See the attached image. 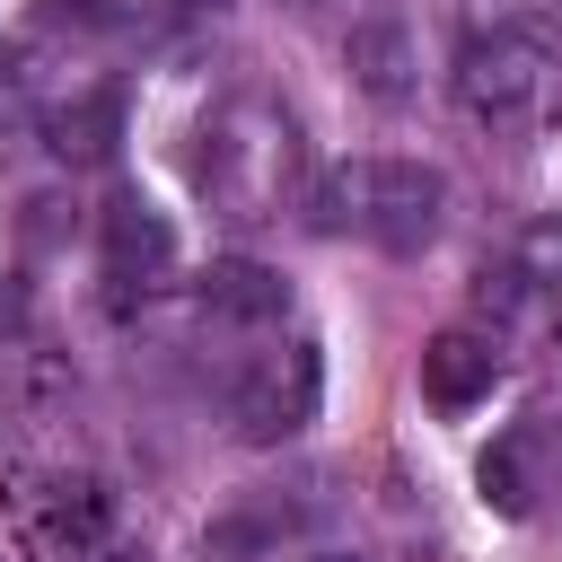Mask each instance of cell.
<instances>
[{"label":"cell","mask_w":562,"mask_h":562,"mask_svg":"<svg viewBox=\"0 0 562 562\" xmlns=\"http://www.w3.org/2000/svg\"><path fill=\"white\" fill-rule=\"evenodd\" d=\"M307 220H316L325 237L360 228V237L386 246V255H422V246L439 237V220H448V176H439L430 158H351V167H334V176L307 193Z\"/></svg>","instance_id":"1"},{"label":"cell","mask_w":562,"mask_h":562,"mask_svg":"<svg viewBox=\"0 0 562 562\" xmlns=\"http://www.w3.org/2000/svg\"><path fill=\"white\" fill-rule=\"evenodd\" d=\"M544 88H553V61H544V44H536V26H474L465 44H457V105L474 114V123H492V132H518L536 105H544Z\"/></svg>","instance_id":"2"},{"label":"cell","mask_w":562,"mask_h":562,"mask_svg":"<svg viewBox=\"0 0 562 562\" xmlns=\"http://www.w3.org/2000/svg\"><path fill=\"white\" fill-rule=\"evenodd\" d=\"M316 404H325V351H316V342H272V351H255V360L228 378V422H237L246 448L299 439V430L316 422Z\"/></svg>","instance_id":"3"},{"label":"cell","mask_w":562,"mask_h":562,"mask_svg":"<svg viewBox=\"0 0 562 562\" xmlns=\"http://www.w3.org/2000/svg\"><path fill=\"white\" fill-rule=\"evenodd\" d=\"M492 386H501V334L439 325L422 342V404L430 413H474V404H492Z\"/></svg>","instance_id":"4"},{"label":"cell","mask_w":562,"mask_h":562,"mask_svg":"<svg viewBox=\"0 0 562 562\" xmlns=\"http://www.w3.org/2000/svg\"><path fill=\"white\" fill-rule=\"evenodd\" d=\"M342 70H351V88H360L369 105H404V97L422 88V44H413L404 18H351Z\"/></svg>","instance_id":"5"},{"label":"cell","mask_w":562,"mask_h":562,"mask_svg":"<svg viewBox=\"0 0 562 562\" xmlns=\"http://www.w3.org/2000/svg\"><path fill=\"white\" fill-rule=\"evenodd\" d=\"M97 246H105V272L114 281H158L176 263V228H167V211L149 193H114L97 211Z\"/></svg>","instance_id":"6"},{"label":"cell","mask_w":562,"mask_h":562,"mask_svg":"<svg viewBox=\"0 0 562 562\" xmlns=\"http://www.w3.org/2000/svg\"><path fill=\"white\" fill-rule=\"evenodd\" d=\"M193 299H202L211 325H281V316H290V281H281L272 263H255V255L211 263V272L193 281Z\"/></svg>","instance_id":"7"},{"label":"cell","mask_w":562,"mask_h":562,"mask_svg":"<svg viewBox=\"0 0 562 562\" xmlns=\"http://www.w3.org/2000/svg\"><path fill=\"white\" fill-rule=\"evenodd\" d=\"M114 140H123V97H114V88H79V97H61V105L44 114V149H53L61 167H105Z\"/></svg>","instance_id":"8"},{"label":"cell","mask_w":562,"mask_h":562,"mask_svg":"<svg viewBox=\"0 0 562 562\" xmlns=\"http://www.w3.org/2000/svg\"><path fill=\"white\" fill-rule=\"evenodd\" d=\"M44 536H53L61 553H97V544L114 536V492H105L97 474H53V483H44Z\"/></svg>","instance_id":"9"},{"label":"cell","mask_w":562,"mask_h":562,"mask_svg":"<svg viewBox=\"0 0 562 562\" xmlns=\"http://www.w3.org/2000/svg\"><path fill=\"white\" fill-rule=\"evenodd\" d=\"M474 483H483V509L527 518V509H536V439H527V430L492 439V448H483V465H474Z\"/></svg>","instance_id":"10"},{"label":"cell","mask_w":562,"mask_h":562,"mask_svg":"<svg viewBox=\"0 0 562 562\" xmlns=\"http://www.w3.org/2000/svg\"><path fill=\"white\" fill-rule=\"evenodd\" d=\"M281 536H290V509H272V501H246V509H228V518L202 536V553H211V562H263Z\"/></svg>","instance_id":"11"},{"label":"cell","mask_w":562,"mask_h":562,"mask_svg":"<svg viewBox=\"0 0 562 562\" xmlns=\"http://www.w3.org/2000/svg\"><path fill=\"white\" fill-rule=\"evenodd\" d=\"M509 263H518V272H527L536 290H562V211H536V220L518 228Z\"/></svg>","instance_id":"12"},{"label":"cell","mask_w":562,"mask_h":562,"mask_svg":"<svg viewBox=\"0 0 562 562\" xmlns=\"http://www.w3.org/2000/svg\"><path fill=\"white\" fill-rule=\"evenodd\" d=\"M527 290H536V281H527L518 263H483V272H474V307H483L492 325H509V316L527 307Z\"/></svg>","instance_id":"13"},{"label":"cell","mask_w":562,"mask_h":562,"mask_svg":"<svg viewBox=\"0 0 562 562\" xmlns=\"http://www.w3.org/2000/svg\"><path fill=\"white\" fill-rule=\"evenodd\" d=\"M35 18L70 26V35H105V26H123V0H35Z\"/></svg>","instance_id":"14"},{"label":"cell","mask_w":562,"mask_h":562,"mask_svg":"<svg viewBox=\"0 0 562 562\" xmlns=\"http://www.w3.org/2000/svg\"><path fill=\"white\" fill-rule=\"evenodd\" d=\"M176 9H184V18H228L237 0H176Z\"/></svg>","instance_id":"15"},{"label":"cell","mask_w":562,"mask_h":562,"mask_svg":"<svg viewBox=\"0 0 562 562\" xmlns=\"http://www.w3.org/2000/svg\"><path fill=\"white\" fill-rule=\"evenodd\" d=\"M316 562H369V553H316Z\"/></svg>","instance_id":"16"}]
</instances>
